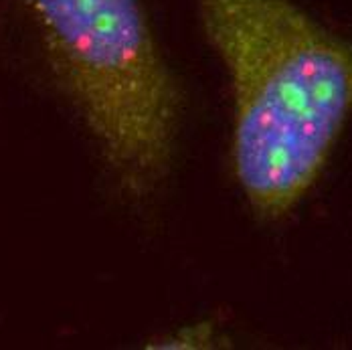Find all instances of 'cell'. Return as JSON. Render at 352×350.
Here are the masks:
<instances>
[{"mask_svg":"<svg viewBox=\"0 0 352 350\" xmlns=\"http://www.w3.org/2000/svg\"><path fill=\"white\" fill-rule=\"evenodd\" d=\"M233 85V168L263 217L294 209L352 109V45L294 0H197Z\"/></svg>","mask_w":352,"mask_h":350,"instance_id":"obj_1","label":"cell"},{"mask_svg":"<svg viewBox=\"0 0 352 350\" xmlns=\"http://www.w3.org/2000/svg\"><path fill=\"white\" fill-rule=\"evenodd\" d=\"M51 65L134 193L170 166L178 94L142 0H27Z\"/></svg>","mask_w":352,"mask_h":350,"instance_id":"obj_2","label":"cell"}]
</instances>
